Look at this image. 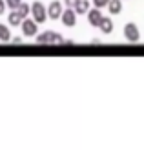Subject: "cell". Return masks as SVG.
<instances>
[{"label":"cell","mask_w":144,"mask_h":150,"mask_svg":"<svg viewBox=\"0 0 144 150\" xmlns=\"http://www.w3.org/2000/svg\"><path fill=\"white\" fill-rule=\"evenodd\" d=\"M31 17L39 22V24H42V22H46L48 20V7L44 6L42 2H33L31 4Z\"/></svg>","instance_id":"cell-1"},{"label":"cell","mask_w":144,"mask_h":150,"mask_svg":"<svg viewBox=\"0 0 144 150\" xmlns=\"http://www.w3.org/2000/svg\"><path fill=\"white\" fill-rule=\"evenodd\" d=\"M22 33H24L26 37H35L37 33H39V22H37L35 18H24L22 20Z\"/></svg>","instance_id":"cell-2"},{"label":"cell","mask_w":144,"mask_h":150,"mask_svg":"<svg viewBox=\"0 0 144 150\" xmlns=\"http://www.w3.org/2000/svg\"><path fill=\"white\" fill-rule=\"evenodd\" d=\"M37 42L39 44H49V42H64L62 35L57 31H44L40 35H37Z\"/></svg>","instance_id":"cell-3"},{"label":"cell","mask_w":144,"mask_h":150,"mask_svg":"<svg viewBox=\"0 0 144 150\" xmlns=\"http://www.w3.org/2000/svg\"><path fill=\"white\" fill-rule=\"evenodd\" d=\"M60 22H62L66 28H73L75 24H77V11H75V7H66V9L62 11Z\"/></svg>","instance_id":"cell-4"},{"label":"cell","mask_w":144,"mask_h":150,"mask_svg":"<svg viewBox=\"0 0 144 150\" xmlns=\"http://www.w3.org/2000/svg\"><path fill=\"white\" fill-rule=\"evenodd\" d=\"M124 37L130 42H137L140 39V33H139V26L133 24V22H128V24L124 26Z\"/></svg>","instance_id":"cell-5"},{"label":"cell","mask_w":144,"mask_h":150,"mask_svg":"<svg viewBox=\"0 0 144 150\" xmlns=\"http://www.w3.org/2000/svg\"><path fill=\"white\" fill-rule=\"evenodd\" d=\"M62 11H64L62 4H60L58 0H53V2L48 6V18H51V20H58L60 17H62Z\"/></svg>","instance_id":"cell-6"},{"label":"cell","mask_w":144,"mask_h":150,"mask_svg":"<svg viewBox=\"0 0 144 150\" xmlns=\"http://www.w3.org/2000/svg\"><path fill=\"white\" fill-rule=\"evenodd\" d=\"M88 24L89 26H93V28H98V24H100V20H102V11L98 9V7H93V9H89L88 13Z\"/></svg>","instance_id":"cell-7"},{"label":"cell","mask_w":144,"mask_h":150,"mask_svg":"<svg viewBox=\"0 0 144 150\" xmlns=\"http://www.w3.org/2000/svg\"><path fill=\"white\" fill-rule=\"evenodd\" d=\"M98 29H100V33L110 35V33L113 31V20H111L110 17H102L100 24H98Z\"/></svg>","instance_id":"cell-8"},{"label":"cell","mask_w":144,"mask_h":150,"mask_svg":"<svg viewBox=\"0 0 144 150\" xmlns=\"http://www.w3.org/2000/svg\"><path fill=\"white\" fill-rule=\"evenodd\" d=\"M22 20H24V17H22L17 9H11L9 17H7V22H9L11 26H22Z\"/></svg>","instance_id":"cell-9"},{"label":"cell","mask_w":144,"mask_h":150,"mask_svg":"<svg viewBox=\"0 0 144 150\" xmlns=\"http://www.w3.org/2000/svg\"><path fill=\"white\" fill-rule=\"evenodd\" d=\"M108 11H110V15H119L122 11V0H110Z\"/></svg>","instance_id":"cell-10"},{"label":"cell","mask_w":144,"mask_h":150,"mask_svg":"<svg viewBox=\"0 0 144 150\" xmlns=\"http://www.w3.org/2000/svg\"><path fill=\"white\" fill-rule=\"evenodd\" d=\"M0 40H2V42H9V40H11V31H9V28H7L6 24H2V22H0Z\"/></svg>","instance_id":"cell-11"},{"label":"cell","mask_w":144,"mask_h":150,"mask_svg":"<svg viewBox=\"0 0 144 150\" xmlns=\"http://www.w3.org/2000/svg\"><path fill=\"white\" fill-rule=\"evenodd\" d=\"M75 11H77V15H86L89 11V0H80V2L75 6Z\"/></svg>","instance_id":"cell-12"},{"label":"cell","mask_w":144,"mask_h":150,"mask_svg":"<svg viewBox=\"0 0 144 150\" xmlns=\"http://www.w3.org/2000/svg\"><path fill=\"white\" fill-rule=\"evenodd\" d=\"M17 11L22 15V17H29V13H31V6H29V4H26V2H20L18 4V7H17Z\"/></svg>","instance_id":"cell-13"},{"label":"cell","mask_w":144,"mask_h":150,"mask_svg":"<svg viewBox=\"0 0 144 150\" xmlns=\"http://www.w3.org/2000/svg\"><path fill=\"white\" fill-rule=\"evenodd\" d=\"M91 4H93L95 7H98V9H102V7H108L110 0H91Z\"/></svg>","instance_id":"cell-14"},{"label":"cell","mask_w":144,"mask_h":150,"mask_svg":"<svg viewBox=\"0 0 144 150\" xmlns=\"http://www.w3.org/2000/svg\"><path fill=\"white\" fill-rule=\"evenodd\" d=\"M20 2H22V0H6V4H7V7H9V9H17Z\"/></svg>","instance_id":"cell-15"},{"label":"cell","mask_w":144,"mask_h":150,"mask_svg":"<svg viewBox=\"0 0 144 150\" xmlns=\"http://www.w3.org/2000/svg\"><path fill=\"white\" fill-rule=\"evenodd\" d=\"M79 2H80V0H62V4H64L66 7H75Z\"/></svg>","instance_id":"cell-16"},{"label":"cell","mask_w":144,"mask_h":150,"mask_svg":"<svg viewBox=\"0 0 144 150\" xmlns=\"http://www.w3.org/2000/svg\"><path fill=\"white\" fill-rule=\"evenodd\" d=\"M6 7H7L6 0H0V15H4V13H6Z\"/></svg>","instance_id":"cell-17"},{"label":"cell","mask_w":144,"mask_h":150,"mask_svg":"<svg viewBox=\"0 0 144 150\" xmlns=\"http://www.w3.org/2000/svg\"><path fill=\"white\" fill-rule=\"evenodd\" d=\"M11 42H15V44H20V42H22V37H11Z\"/></svg>","instance_id":"cell-18"}]
</instances>
